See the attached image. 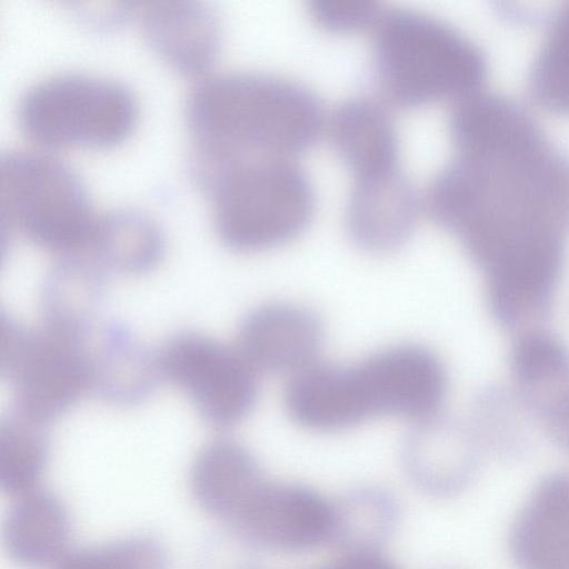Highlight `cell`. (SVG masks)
Listing matches in <instances>:
<instances>
[{"instance_id":"9c48e42d","label":"cell","mask_w":569,"mask_h":569,"mask_svg":"<svg viewBox=\"0 0 569 569\" xmlns=\"http://www.w3.org/2000/svg\"><path fill=\"white\" fill-rule=\"evenodd\" d=\"M157 358L161 378L183 391L208 425L229 428L252 411L257 371L237 347L184 330L168 337Z\"/></svg>"},{"instance_id":"9a60e30c","label":"cell","mask_w":569,"mask_h":569,"mask_svg":"<svg viewBox=\"0 0 569 569\" xmlns=\"http://www.w3.org/2000/svg\"><path fill=\"white\" fill-rule=\"evenodd\" d=\"M89 389L103 402L133 407L154 392L161 375L152 352L122 321L106 323L88 352Z\"/></svg>"},{"instance_id":"8992f818","label":"cell","mask_w":569,"mask_h":569,"mask_svg":"<svg viewBox=\"0 0 569 569\" xmlns=\"http://www.w3.org/2000/svg\"><path fill=\"white\" fill-rule=\"evenodd\" d=\"M2 230L64 256L87 249L96 214L79 174L50 154L8 149L0 154Z\"/></svg>"},{"instance_id":"83f0119b","label":"cell","mask_w":569,"mask_h":569,"mask_svg":"<svg viewBox=\"0 0 569 569\" xmlns=\"http://www.w3.org/2000/svg\"><path fill=\"white\" fill-rule=\"evenodd\" d=\"M316 569H398L397 566L381 552L342 553L329 563Z\"/></svg>"},{"instance_id":"484cf974","label":"cell","mask_w":569,"mask_h":569,"mask_svg":"<svg viewBox=\"0 0 569 569\" xmlns=\"http://www.w3.org/2000/svg\"><path fill=\"white\" fill-rule=\"evenodd\" d=\"M308 7L312 20L332 33L373 29L385 10L378 2L360 0H313Z\"/></svg>"},{"instance_id":"603a6c76","label":"cell","mask_w":569,"mask_h":569,"mask_svg":"<svg viewBox=\"0 0 569 569\" xmlns=\"http://www.w3.org/2000/svg\"><path fill=\"white\" fill-rule=\"evenodd\" d=\"M49 456L43 426L17 412L0 421V490L21 496L37 488Z\"/></svg>"},{"instance_id":"2e32d148","label":"cell","mask_w":569,"mask_h":569,"mask_svg":"<svg viewBox=\"0 0 569 569\" xmlns=\"http://www.w3.org/2000/svg\"><path fill=\"white\" fill-rule=\"evenodd\" d=\"M510 552L519 569H569V479L553 475L532 491L516 518Z\"/></svg>"},{"instance_id":"4316f807","label":"cell","mask_w":569,"mask_h":569,"mask_svg":"<svg viewBox=\"0 0 569 569\" xmlns=\"http://www.w3.org/2000/svg\"><path fill=\"white\" fill-rule=\"evenodd\" d=\"M568 357L551 338L531 335L522 338L513 353V369L517 378L530 385L567 366Z\"/></svg>"},{"instance_id":"7c38bea8","label":"cell","mask_w":569,"mask_h":569,"mask_svg":"<svg viewBox=\"0 0 569 569\" xmlns=\"http://www.w3.org/2000/svg\"><path fill=\"white\" fill-rule=\"evenodd\" d=\"M420 198L401 168L355 177L346 209L351 241L375 254L392 252L411 237Z\"/></svg>"},{"instance_id":"6da1fadb","label":"cell","mask_w":569,"mask_h":569,"mask_svg":"<svg viewBox=\"0 0 569 569\" xmlns=\"http://www.w3.org/2000/svg\"><path fill=\"white\" fill-rule=\"evenodd\" d=\"M453 158L427 208L490 276L519 292L552 286L569 231V158L513 100L476 92L449 116Z\"/></svg>"},{"instance_id":"5bb4252c","label":"cell","mask_w":569,"mask_h":569,"mask_svg":"<svg viewBox=\"0 0 569 569\" xmlns=\"http://www.w3.org/2000/svg\"><path fill=\"white\" fill-rule=\"evenodd\" d=\"M106 293V270L86 249L57 257L40 289L43 328L84 343Z\"/></svg>"},{"instance_id":"d4e9b609","label":"cell","mask_w":569,"mask_h":569,"mask_svg":"<svg viewBox=\"0 0 569 569\" xmlns=\"http://www.w3.org/2000/svg\"><path fill=\"white\" fill-rule=\"evenodd\" d=\"M52 569H169V560L157 539L134 536L67 551Z\"/></svg>"},{"instance_id":"ac0fdd59","label":"cell","mask_w":569,"mask_h":569,"mask_svg":"<svg viewBox=\"0 0 569 569\" xmlns=\"http://www.w3.org/2000/svg\"><path fill=\"white\" fill-rule=\"evenodd\" d=\"M329 133L333 149L353 177L400 167L396 126L380 100H343L329 119Z\"/></svg>"},{"instance_id":"30bf717a","label":"cell","mask_w":569,"mask_h":569,"mask_svg":"<svg viewBox=\"0 0 569 569\" xmlns=\"http://www.w3.org/2000/svg\"><path fill=\"white\" fill-rule=\"evenodd\" d=\"M227 525L258 550L306 552L332 541L333 503L302 483L266 481Z\"/></svg>"},{"instance_id":"7a4b0ae2","label":"cell","mask_w":569,"mask_h":569,"mask_svg":"<svg viewBox=\"0 0 569 569\" xmlns=\"http://www.w3.org/2000/svg\"><path fill=\"white\" fill-rule=\"evenodd\" d=\"M188 169L287 158L309 150L326 124L320 98L287 78L250 71L200 79L186 101Z\"/></svg>"},{"instance_id":"e0dca14e","label":"cell","mask_w":569,"mask_h":569,"mask_svg":"<svg viewBox=\"0 0 569 569\" xmlns=\"http://www.w3.org/2000/svg\"><path fill=\"white\" fill-rule=\"evenodd\" d=\"M264 482L253 453L230 439L207 443L190 469V488L197 503L227 523L238 516Z\"/></svg>"},{"instance_id":"277c9868","label":"cell","mask_w":569,"mask_h":569,"mask_svg":"<svg viewBox=\"0 0 569 569\" xmlns=\"http://www.w3.org/2000/svg\"><path fill=\"white\" fill-rule=\"evenodd\" d=\"M373 30L372 77L387 107L415 109L479 91L487 60L447 22L410 9L383 10Z\"/></svg>"},{"instance_id":"ba28073f","label":"cell","mask_w":569,"mask_h":569,"mask_svg":"<svg viewBox=\"0 0 569 569\" xmlns=\"http://www.w3.org/2000/svg\"><path fill=\"white\" fill-rule=\"evenodd\" d=\"M0 376L12 388L14 412L47 425L89 390L84 343L0 315Z\"/></svg>"},{"instance_id":"44dd1931","label":"cell","mask_w":569,"mask_h":569,"mask_svg":"<svg viewBox=\"0 0 569 569\" xmlns=\"http://www.w3.org/2000/svg\"><path fill=\"white\" fill-rule=\"evenodd\" d=\"M87 250L106 271L141 276L161 262L166 241L149 214L121 207L96 214Z\"/></svg>"},{"instance_id":"d6986e66","label":"cell","mask_w":569,"mask_h":569,"mask_svg":"<svg viewBox=\"0 0 569 569\" xmlns=\"http://www.w3.org/2000/svg\"><path fill=\"white\" fill-rule=\"evenodd\" d=\"M449 421L433 415L417 420L407 433L401 459L413 485L433 497L463 489L473 472V457Z\"/></svg>"},{"instance_id":"8fae6325","label":"cell","mask_w":569,"mask_h":569,"mask_svg":"<svg viewBox=\"0 0 569 569\" xmlns=\"http://www.w3.org/2000/svg\"><path fill=\"white\" fill-rule=\"evenodd\" d=\"M323 341L321 319L312 310L288 302L250 310L237 332V348L257 372L293 376L316 363Z\"/></svg>"},{"instance_id":"3957f363","label":"cell","mask_w":569,"mask_h":569,"mask_svg":"<svg viewBox=\"0 0 569 569\" xmlns=\"http://www.w3.org/2000/svg\"><path fill=\"white\" fill-rule=\"evenodd\" d=\"M447 390L440 359L428 348L388 347L349 366L312 365L293 375L284 406L300 426L338 431L379 416L437 415Z\"/></svg>"},{"instance_id":"4fadbf2b","label":"cell","mask_w":569,"mask_h":569,"mask_svg":"<svg viewBox=\"0 0 569 569\" xmlns=\"http://www.w3.org/2000/svg\"><path fill=\"white\" fill-rule=\"evenodd\" d=\"M140 26L151 48L177 71L199 76L216 60L221 23L208 2L151 1L139 10Z\"/></svg>"},{"instance_id":"52a82bcc","label":"cell","mask_w":569,"mask_h":569,"mask_svg":"<svg viewBox=\"0 0 569 569\" xmlns=\"http://www.w3.org/2000/svg\"><path fill=\"white\" fill-rule=\"evenodd\" d=\"M137 102L124 83L83 72H60L27 87L17 103L21 132L48 148L111 147L137 120Z\"/></svg>"},{"instance_id":"ffe728a7","label":"cell","mask_w":569,"mask_h":569,"mask_svg":"<svg viewBox=\"0 0 569 569\" xmlns=\"http://www.w3.org/2000/svg\"><path fill=\"white\" fill-rule=\"evenodd\" d=\"M70 535L64 505L52 492L37 488L10 506L2 527L9 558L24 568L53 566L68 551Z\"/></svg>"},{"instance_id":"5b68a950","label":"cell","mask_w":569,"mask_h":569,"mask_svg":"<svg viewBox=\"0 0 569 569\" xmlns=\"http://www.w3.org/2000/svg\"><path fill=\"white\" fill-rule=\"evenodd\" d=\"M192 179L211 199L218 238L233 251L284 244L313 218L312 182L293 159H252L208 169Z\"/></svg>"},{"instance_id":"7402d4cb","label":"cell","mask_w":569,"mask_h":569,"mask_svg":"<svg viewBox=\"0 0 569 569\" xmlns=\"http://www.w3.org/2000/svg\"><path fill=\"white\" fill-rule=\"evenodd\" d=\"M331 543L342 553L380 552L399 521V506L386 489L363 486L350 490L333 503Z\"/></svg>"},{"instance_id":"cb8c5ba5","label":"cell","mask_w":569,"mask_h":569,"mask_svg":"<svg viewBox=\"0 0 569 569\" xmlns=\"http://www.w3.org/2000/svg\"><path fill=\"white\" fill-rule=\"evenodd\" d=\"M529 90L545 109L569 114V2L551 19L530 70Z\"/></svg>"}]
</instances>
